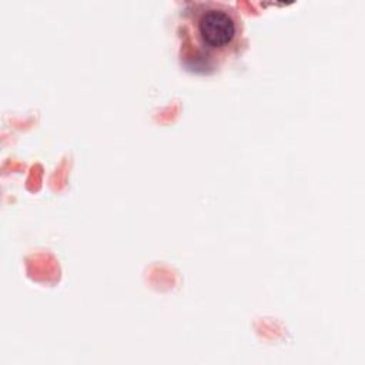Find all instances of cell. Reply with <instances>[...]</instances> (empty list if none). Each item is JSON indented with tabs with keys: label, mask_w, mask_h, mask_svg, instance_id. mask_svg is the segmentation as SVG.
I'll return each mask as SVG.
<instances>
[{
	"label": "cell",
	"mask_w": 365,
	"mask_h": 365,
	"mask_svg": "<svg viewBox=\"0 0 365 365\" xmlns=\"http://www.w3.org/2000/svg\"><path fill=\"white\" fill-rule=\"evenodd\" d=\"M242 34V19L234 6L214 0L190 1L180 23L181 63L194 73H212L238 51Z\"/></svg>",
	"instance_id": "1"
}]
</instances>
